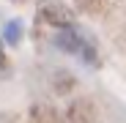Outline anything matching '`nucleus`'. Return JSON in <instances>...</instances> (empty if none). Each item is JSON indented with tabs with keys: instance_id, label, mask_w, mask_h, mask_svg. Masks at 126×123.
<instances>
[{
	"instance_id": "nucleus-1",
	"label": "nucleus",
	"mask_w": 126,
	"mask_h": 123,
	"mask_svg": "<svg viewBox=\"0 0 126 123\" xmlns=\"http://www.w3.org/2000/svg\"><path fill=\"white\" fill-rule=\"evenodd\" d=\"M38 16L52 27H69L74 22L71 8L66 3H60V0H41L38 3Z\"/></svg>"
},
{
	"instance_id": "nucleus-2",
	"label": "nucleus",
	"mask_w": 126,
	"mask_h": 123,
	"mask_svg": "<svg viewBox=\"0 0 126 123\" xmlns=\"http://www.w3.org/2000/svg\"><path fill=\"white\" fill-rule=\"evenodd\" d=\"M91 118H93L91 101H77V104L69 109V123H91Z\"/></svg>"
},
{
	"instance_id": "nucleus-3",
	"label": "nucleus",
	"mask_w": 126,
	"mask_h": 123,
	"mask_svg": "<svg viewBox=\"0 0 126 123\" xmlns=\"http://www.w3.org/2000/svg\"><path fill=\"white\" fill-rule=\"evenodd\" d=\"M30 120L33 123H58V112L47 104H38V107L30 109Z\"/></svg>"
},
{
	"instance_id": "nucleus-4",
	"label": "nucleus",
	"mask_w": 126,
	"mask_h": 123,
	"mask_svg": "<svg viewBox=\"0 0 126 123\" xmlns=\"http://www.w3.org/2000/svg\"><path fill=\"white\" fill-rule=\"evenodd\" d=\"M19 36H22V25L19 22H8L6 25V41L8 44H19Z\"/></svg>"
},
{
	"instance_id": "nucleus-5",
	"label": "nucleus",
	"mask_w": 126,
	"mask_h": 123,
	"mask_svg": "<svg viewBox=\"0 0 126 123\" xmlns=\"http://www.w3.org/2000/svg\"><path fill=\"white\" fill-rule=\"evenodd\" d=\"M77 6L88 14H99L101 11V0H77Z\"/></svg>"
},
{
	"instance_id": "nucleus-6",
	"label": "nucleus",
	"mask_w": 126,
	"mask_h": 123,
	"mask_svg": "<svg viewBox=\"0 0 126 123\" xmlns=\"http://www.w3.org/2000/svg\"><path fill=\"white\" fill-rule=\"evenodd\" d=\"M6 63V52H3V44H0V66Z\"/></svg>"
},
{
	"instance_id": "nucleus-7",
	"label": "nucleus",
	"mask_w": 126,
	"mask_h": 123,
	"mask_svg": "<svg viewBox=\"0 0 126 123\" xmlns=\"http://www.w3.org/2000/svg\"><path fill=\"white\" fill-rule=\"evenodd\" d=\"M11 3H19V6H22V3H30V0H11Z\"/></svg>"
}]
</instances>
